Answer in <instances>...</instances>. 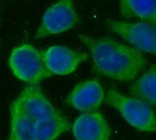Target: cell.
I'll list each match as a JSON object with an SVG mask.
<instances>
[{"mask_svg":"<svg viewBox=\"0 0 156 140\" xmlns=\"http://www.w3.org/2000/svg\"><path fill=\"white\" fill-rule=\"evenodd\" d=\"M7 140H56L70 128L68 119L38 85H27L9 109Z\"/></svg>","mask_w":156,"mask_h":140,"instance_id":"obj_1","label":"cell"},{"mask_svg":"<svg viewBox=\"0 0 156 140\" xmlns=\"http://www.w3.org/2000/svg\"><path fill=\"white\" fill-rule=\"evenodd\" d=\"M90 51L93 68L98 74L119 81H130L136 78L147 65L140 50L116 41L110 37L78 35Z\"/></svg>","mask_w":156,"mask_h":140,"instance_id":"obj_2","label":"cell"},{"mask_svg":"<svg viewBox=\"0 0 156 140\" xmlns=\"http://www.w3.org/2000/svg\"><path fill=\"white\" fill-rule=\"evenodd\" d=\"M7 63L15 78L27 85H39L52 76L44 64L42 50L30 43H22L14 47Z\"/></svg>","mask_w":156,"mask_h":140,"instance_id":"obj_3","label":"cell"},{"mask_svg":"<svg viewBox=\"0 0 156 140\" xmlns=\"http://www.w3.org/2000/svg\"><path fill=\"white\" fill-rule=\"evenodd\" d=\"M105 102L114 108L133 127L144 132H156V114L144 101L124 95L116 89H109Z\"/></svg>","mask_w":156,"mask_h":140,"instance_id":"obj_4","label":"cell"},{"mask_svg":"<svg viewBox=\"0 0 156 140\" xmlns=\"http://www.w3.org/2000/svg\"><path fill=\"white\" fill-rule=\"evenodd\" d=\"M79 23L73 0H57L47 8L36 31V38L66 32Z\"/></svg>","mask_w":156,"mask_h":140,"instance_id":"obj_5","label":"cell"},{"mask_svg":"<svg viewBox=\"0 0 156 140\" xmlns=\"http://www.w3.org/2000/svg\"><path fill=\"white\" fill-rule=\"evenodd\" d=\"M108 30L140 52L156 56V27L148 23H128L109 20L106 22Z\"/></svg>","mask_w":156,"mask_h":140,"instance_id":"obj_6","label":"cell"},{"mask_svg":"<svg viewBox=\"0 0 156 140\" xmlns=\"http://www.w3.org/2000/svg\"><path fill=\"white\" fill-rule=\"evenodd\" d=\"M43 60L52 76H67L85 62L89 55L65 45H52L42 50Z\"/></svg>","mask_w":156,"mask_h":140,"instance_id":"obj_7","label":"cell"},{"mask_svg":"<svg viewBox=\"0 0 156 140\" xmlns=\"http://www.w3.org/2000/svg\"><path fill=\"white\" fill-rule=\"evenodd\" d=\"M105 94L101 84L96 79H87L77 83L67 95L66 103L83 113L94 112L105 101Z\"/></svg>","mask_w":156,"mask_h":140,"instance_id":"obj_8","label":"cell"},{"mask_svg":"<svg viewBox=\"0 0 156 140\" xmlns=\"http://www.w3.org/2000/svg\"><path fill=\"white\" fill-rule=\"evenodd\" d=\"M72 134L75 140H109L110 128L100 112L83 113L78 117L72 127Z\"/></svg>","mask_w":156,"mask_h":140,"instance_id":"obj_9","label":"cell"},{"mask_svg":"<svg viewBox=\"0 0 156 140\" xmlns=\"http://www.w3.org/2000/svg\"><path fill=\"white\" fill-rule=\"evenodd\" d=\"M122 16L156 27V0H119Z\"/></svg>","mask_w":156,"mask_h":140,"instance_id":"obj_10","label":"cell"},{"mask_svg":"<svg viewBox=\"0 0 156 140\" xmlns=\"http://www.w3.org/2000/svg\"><path fill=\"white\" fill-rule=\"evenodd\" d=\"M132 96L156 107V65L151 66L130 87Z\"/></svg>","mask_w":156,"mask_h":140,"instance_id":"obj_11","label":"cell"}]
</instances>
